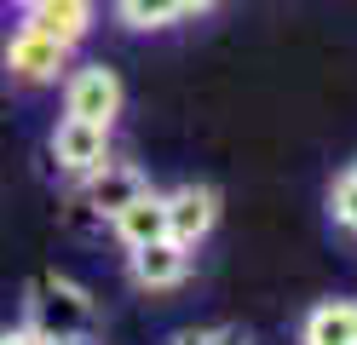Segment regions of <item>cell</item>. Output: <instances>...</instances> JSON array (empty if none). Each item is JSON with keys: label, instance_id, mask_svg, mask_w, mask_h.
Returning a JSON list of instances; mask_svg holds the SVG:
<instances>
[{"label": "cell", "instance_id": "e0dca14e", "mask_svg": "<svg viewBox=\"0 0 357 345\" xmlns=\"http://www.w3.org/2000/svg\"><path fill=\"white\" fill-rule=\"evenodd\" d=\"M351 178H357V161H351Z\"/></svg>", "mask_w": 357, "mask_h": 345}, {"label": "cell", "instance_id": "9a60e30c", "mask_svg": "<svg viewBox=\"0 0 357 345\" xmlns=\"http://www.w3.org/2000/svg\"><path fill=\"white\" fill-rule=\"evenodd\" d=\"M173 6H178V17H202V12L219 6V0H173Z\"/></svg>", "mask_w": 357, "mask_h": 345}, {"label": "cell", "instance_id": "9c48e42d", "mask_svg": "<svg viewBox=\"0 0 357 345\" xmlns=\"http://www.w3.org/2000/svg\"><path fill=\"white\" fill-rule=\"evenodd\" d=\"M300 345H357V299H323L300 322Z\"/></svg>", "mask_w": 357, "mask_h": 345}, {"label": "cell", "instance_id": "ac0fdd59", "mask_svg": "<svg viewBox=\"0 0 357 345\" xmlns=\"http://www.w3.org/2000/svg\"><path fill=\"white\" fill-rule=\"evenodd\" d=\"M351 230H357V224H351Z\"/></svg>", "mask_w": 357, "mask_h": 345}, {"label": "cell", "instance_id": "8992f818", "mask_svg": "<svg viewBox=\"0 0 357 345\" xmlns=\"http://www.w3.org/2000/svg\"><path fill=\"white\" fill-rule=\"evenodd\" d=\"M127 276L139 288H150V293H167V288H178L190 276V247H178V242H144V247H127Z\"/></svg>", "mask_w": 357, "mask_h": 345}, {"label": "cell", "instance_id": "277c9868", "mask_svg": "<svg viewBox=\"0 0 357 345\" xmlns=\"http://www.w3.org/2000/svg\"><path fill=\"white\" fill-rule=\"evenodd\" d=\"M219 224V190L213 184H178V190L167 196V242H178V247H202L208 242V230Z\"/></svg>", "mask_w": 357, "mask_h": 345}, {"label": "cell", "instance_id": "7a4b0ae2", "mask_svg": "<svg viewBox=\"0 0 357 345\" xmlns=\"http://www.w3.org/2000/svg\"><path fill=\"white\" fill-rule=\"evenodd\" d=\"M127 104L121 92V75L104 63H81L63 75V115H75V121H98V127H116V115Z\"/></svg>", "mask_w": 357, "mask_h": 345}, {"label": "cell", "instance_id": "2e32d148", "mask_svg": "<svg viewBox=\"0 0 357 345\" xmlns=\"http://www.w3.org/2000/svg\"><path fill=\"white\" fill-rule=\"evenodd\" d=\"M12 6H17V12L29 17V12H40V6H47V0H12Z\"/></svg>", "mask_w": 357, "mask_h": 345}, {"label": "cell", "instance_id": "8fae6325", "mask_svg": "<svg viewBox=\"0 0 357 345\" xmlns=\"http://www.w3.org/2000/svg\"><path fill=\"white\" fill-rule=\"evenodd\" d=\"M116 23L121 29H139V35H162L178 23L173 0H116Z\"/></svg>", "mask_w": 357, "mask_h": 345}, {"label": "cell", "instance_id": "30bf717a", "mask_svg": "<svg viewBox=\"0 0 357 345\" xmlns=\"http://www.w3.org/2000/svg\"><path fill=\"white\" fill-rule=\"evenodd\" d=\"M29 23L40 35H52L63 46H81L93 35V0H47L40 12H29Z\"/></svg>", "mask_w": 357, "mask_h": 345}, {"label": "cell", "instance_id": "5b68a950", "mask_svg": "<svg viewBox=\"0 0 357 345\" xmlns=\"http://www.w3.org/2000/svg\"><path fill=\"white\" fill-rule=\"evenodd\" d=\"M52 161H58L70 178H93L104 161H109V127L63 115V121L52 127Z\"/></svg>", "mask_w": 357, "mask_h": 345}, {"label": "cell", "instance_id": "ba28073f", "mask_svg": "<svg viewBox=\"0 0 357 345\" xmlns=\"http://www.w3.org/2000/svg\"><path fill=\"white\" fill-rule=\"evenodd\" d=\"M109 224H116V242H121V247L162 242V236H167V196H162V190L132 196V201H127V207H121V213L109 219Z\"/></svg>", "mask_w": 357, "mask_h": 345}, {"label": "cell", "instance_id": "4fadbf2b", "mask_svg": "<svg viewBox=\"0 0 357 345\" xmlns=\"http://www.w3.org/2000/svg\"><path fill=\"white\" fill-rule=\"evenodd\" d=\"M173 345H248V334H236V328H202L196 334V328H185Z\"/></svg>", "mask_w": 357, "mask_h": 345}, {"label": "cell", "instance_id": "5bb4252c", "mask_svg": "<svg viewBox=\"0 0 357 345\" xmlns=\"http://www.w3.org/2000/svg\"><path fill=\"white\" fill-rule=\"evenodd\" d=\"M0 345H47V339H40L29 322H17V328H0Z\"/></svg>", "mask_w": 357, "mask_h": 345}, {"label": "cell", "instance_id": "6da1fadb", "mask_svg": "<svg viewBox=\"0 0 357 345\" xmlns=\"http://www.w3.org/2000/svg\"><path fill=\"white\" fill-rule=\"evenodd\" d=\"M24 322L47 339V345H93V299L86 288H75L70 276H35L29 282V299H24Z\"/></svg>", "mask_w": 357, "mask_h": 345}, {"label": "cell", "instance_id": "3957f363", "mask_svg": "<svg viewBox=\"0 0 357 345\" xmlns=\"http://www.w3.org/2000/svg\"><path fill=\"white\" fill-rule=\"evenodd\" d=\"M70 52L75 46L40 35L35 23L6 35V69H12V81H24V86H52L58 75H70Z\"/></svg>", "mask_w": 357, "mask_h": 345}, {"label": "cell", "instance_id": "7c38bea8", "mask_svg": "<svg viewBox=\"0 0 357 345\" xmlns=\"http://www.w3.org/2000/svg\"><path fill=\"white\" fill-rule=\"evenodd\" d=\"M328 213H334V224H357V178L351 173H340L334 178V190H328Z\"/></svg>", "mask_w": 357, "mask_h": 345}, {"label": "cell", "instance_id": "52a82bcc", "mask_svg": "<svg viewBox=\"0 0 357 345\" xmlns=\"http://www.w3.org/2000/svg\"><path fill=\"white\" fill-rule=\"evenodd\" d=\"M144 190H150V178L132 167V161H104V167L86 178V207H93L98 219H116L121 207L132 196H144Z\"/></svg>", "mask_w": 357, "mask_h": 345}]
</instances>
